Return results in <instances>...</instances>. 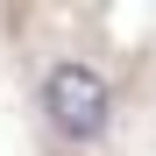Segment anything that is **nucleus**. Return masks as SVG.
Masks as SVG:
<instances>
[{
	"instance_id": "1",
	"label": "nucleus",
	"mask_w": 156,
	"mask_h": 156,
	"mask_svg": "<svg viewBox=\"0 0 156 156\" xmlns=\"http://www.w3.org/2000/svg\"><path fill=\"white\" fill-rule=\"evenodd\" d=\"M36 107H43V121H50L57 142L92 149V142H107V128H114V85H107V71L85 64V57H50L43 78H36Z\"/></svg>"
}]
</instances>
